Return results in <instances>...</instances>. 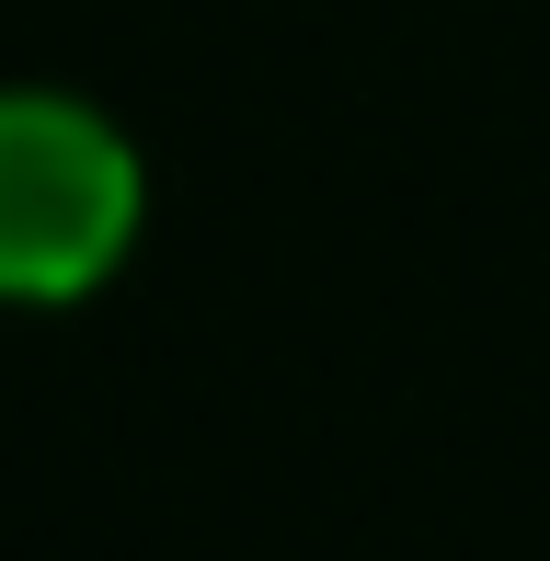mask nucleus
I'll return each instance as SVG.
<instances>
[{
    "label": "nucleus",
    "instance_id": "nucleus-1",
    "mask_svg": "<svg viewBox=\"0 0 550 561\" xmlns=\"http://www.w3.org/2000/svg\"><path fill=\"white\" fill-rule=\"evenodd\" d=\"M149 229V161L92 92L0 81V310H81Z\"/></svg>",
    "mask_w": 550,
    "mask_h": 561
}]
</instances>
